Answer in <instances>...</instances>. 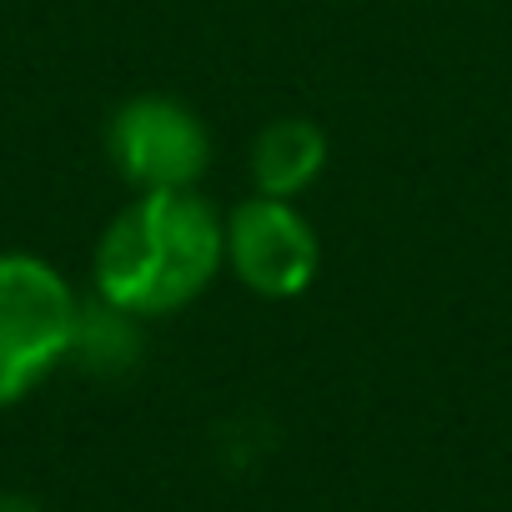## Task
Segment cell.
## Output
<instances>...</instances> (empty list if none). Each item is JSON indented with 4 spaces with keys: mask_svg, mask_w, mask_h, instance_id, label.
<instances>
[{
    "mask_svg": "<svg viewBox=\"0 0 512 512\" xmlns=\"http://www.w3.org/2000/svg\"><path fill=\"white\" fill-rule=\"evenodd\" d=\"M226 272V216L196 191H136L101 231L91 287L151 322L191 307Z\"/></svg>",
    "mask_w": 512,
    "mask_h": 512,
    "instance_id": "6da1fadb",
    "label": "cell"
},
{
    "mask_svg": "<svg viewBox=\"0 0 512 512\" xmlns=\"http://www.w3.org/2000/svg\"><path fill=\"white\" fill-rule=\"evenodd\" d=\"M81 297L31 251H0V407L31 397L76 342Z\"/></svg>",
    "mask_w": 512,
    "mask_h": 512,
    "instance_id": "7a4b0ae2",
    "label": "cell"
},
{
    "mask_svg": "<svg viewBox=\"0 0 512 512\" xmlns=\"http://www.w3.org/2000/svg\"><path fill=\"white\" fill-rule=\"evenodd\" d=\"M106 156L131 191H186L211 166V131L186 101L146 91L111 111Z\"/></svg>",
    "mask_w": 512,
    "mask_h": 512,
    "instance_id": "3957f363",
    "label": "cell"
},
{
    "mask_svg": "<svg viewBox=\"0 0 512 512\" xmlns=\"http://www.w3.org/2000/svg\"><path fill=\"white\" fill-rule=\"evenodd\" d=\"M322 241L297 201L251 191L226 211V272L267 302H292L317 282Z\"/></svg>",
    "mask_w": 512,
    "mask_h": 512,
    "instance_id": "277c9868",
    "label": "cell"
},
{
    "mask_svg": "<svg viewBox=\"0 0 512 512\" xmlns=\"http://www.w3.org/2000/svg\"><path fill=\"white\" fill-rule=\"evenodd\" d=\"M246 171H251V191L297 201L327 171V136H322V126L307 121V116L267 121L262 131H256L251 151H246Z\"/></svg>",
    "mask_w": 512,
    "mask_h": 512,
    "instance_id": "5b68a950",
    "label": "cell"
},
{
    "mask_svg": "<svg viewBox=\"0 0 512 512\" xmlns=\"http://www.w3.org/2000/svg\"><path fill=\"white\" fill-rule=\"evenodd\" d=\"M136 322H141V317H131V312H121V307H111V302L96 297V302L81 307V317H76L71 357L86 362L91 372H126V367L136 362V352H141Z\"/></svg>",
    "mask_w": 512,
    "mask_h": 512,
    "instance_id": "8992f818",
    "label": "cell"
},
{
    "mask_svg": "<svg viewBox=\"0 0 512 512\" xmlns=\"http://www.w3.org/2000/svg\"><path fill=\"white\" fill-rule=\"evenodd\" d=\"M0 512H46V507L26 492H0Z\"/></svg>",
    "mask_w": 512,
    "mask_h": 512,
    "instance_id": "52a82bcc",
    "label": "cell"
}]
</instances>
